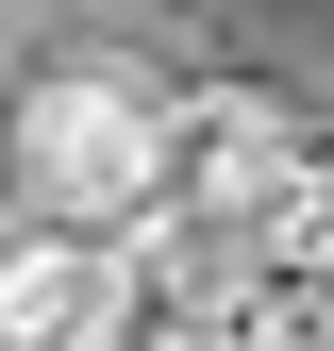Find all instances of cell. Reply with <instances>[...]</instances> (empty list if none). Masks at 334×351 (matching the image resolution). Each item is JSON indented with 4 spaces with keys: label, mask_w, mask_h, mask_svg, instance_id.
Listing matches in <instances>:
<instances>
[{
    "label": "cell",
    "mask_w": 334,
    "mask_h": 351,
    "mask_svg": "<svg viewBox=\"0 0 334 351\" xmlns=\"http://www.w3.org/2000/svg\"><path fill=\"white\" fill-rule=\"evenodd\" d=\"M151 201L234 217L250 251H318V167H301V134H284L268 84H184L151 117Z\"/></svg>",
    "instance_id": "cell-1"
},
{
    "label": "cell",
    "mask_w": 334,
    "mask_h": 351,
    "mask_svg": "<svg viewBox=\"0 0 334 351\" xmlns=\"http://www.w3.org/2000/svg\"><path fill=\"white\" fill-rule=\"evenodd\" d=\"M151 67H34L17 84V184L34 217H84V234H134V201H151Z\"/></svg>",
    "instance_id": "cell-2"
},
{
    "label": "cell",
    "mask_w": 334,
    "mask_h": 351,
    "mask_svg": "<svg viewBox=\"0 0 334 351\" xmlns=\"http://www.w3.org/2000/svg\"><path fill=\"white\" fill-rule=\"evenodd\" d=\"M134 301V251L84 217H0V351H67Z\"/></svg>",
    "instance_id": "cell-3"
}]
</instances>
